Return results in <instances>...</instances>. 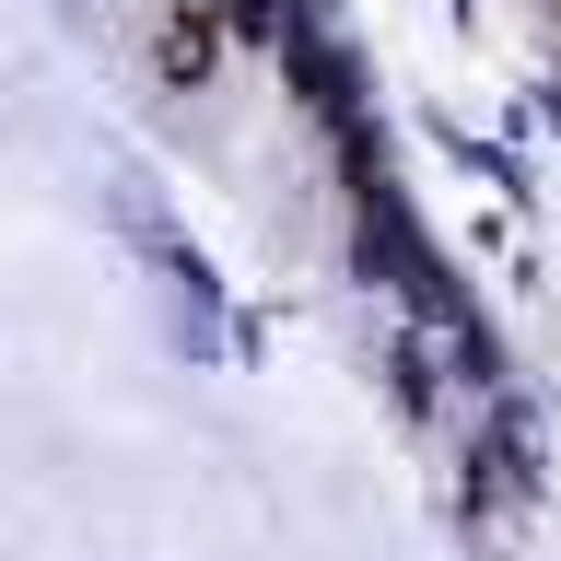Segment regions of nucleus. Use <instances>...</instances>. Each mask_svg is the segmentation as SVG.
Returning <instances> with one entry per match:
<instances>
[]
</instances>
